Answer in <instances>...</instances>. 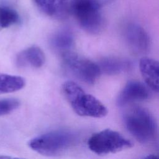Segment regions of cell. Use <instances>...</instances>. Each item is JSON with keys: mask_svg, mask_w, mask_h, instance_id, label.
Instances as JSON below:
<instances>
[{"mask_svg": "<svg viewBox=\"0 0 159 159\" xmlns=\"http://www.w3.org/2000/svg\"><path fill=\"white\" fill-rule=\"evenodd\" d=\"M45 58L42 50L37 46L29 47L20 52L16 57V65L19 68L27 66L39 68L45 63Z\"/></svg>", "mask_w": 159, "mask_h": 159, "instance_id": "30bf717a", "label": "cell"}, {"mask_svg": "<svg viewBox=\"0 0 159 159\" xmlns=\"http://www.w3.org/2000/svg\"><path fill=\"white\" fill-rule=\"evenodd\" d=\"M17 12L9 7L0 6V31L19 22Z\"/></svg>", "mask_w": 159, "mask_h": 159, "instance_id": "9a60e30c", "label": "cell"}, {"mask_svg": "<svg viewBox=\"0 0 159 159\" xmlns=\"http://www.w3.org/2000/svg\"><path fill=\"white\" fill-rule=\"evenodd\" d=\"M25 84V81L21 76L0 73V94L17 91L22 89Z\"/></svg>", "mask_w": 159, "mask_h": 159, "instance_id": "5bb4252c", "label": "cell"}, {"mask_svg": "<svg viewBox=\"0 0 159 159\" xmlns=\"http://www.w3.org/2000/svg\"><path fill=\"white\" fill-rule=\"evenodd\" d=\"M62 60L73 75L87 84H94L101 73L98 63L75 52H63Z\"/></svg>", "mask_w": 159, "mask_h": 159, "instance_id": "8992f818", "label": "cell"}, {"mask_svg": "<svg viewBox=\"0 0 159 159\" xmlns=\"http://www.w3.org/2000/svg\"><path fill=\"white\" fill-rule=\"evenodd\" d=\"M124 122L128 132L140 143L146 144L155 139L157 123L147 109L140 106L130 108L124 114Z\"/></svg>", "mask_w": 159, "mask_h": 159, "instance_id": "7a4b0ae2", "label": "cell"}, {"mask_svg": "<svg viewBox=\"0 0 159 159\" xmlns=\"http://www.w3.org/2000/svg\"><path fill=\"white\" fill-rule=\"evenodd\" d=\"M124 38L129 48L135 53H145L150 46L147 32L140 25L130 23L124 29Z\"/></svg>", "mask_w": 159, "mask_h": 159, "instance_id": "52a82bcc", "label": "cell"}, {"mask_svg": "<svg viewBox=\"0 0 159 159\" xmlns=\"http://www.w3.org/2000/svg\"><path fill=\"white\" fill-rule=\"evenodd\" d=\"M132 145L130 140L109 129L93 134L88 140L89 149L99 155L117 153L130 148Z\"/></svg>", "mask_w": 159, "mask_h": 159, "instance_id": "5b68a950", "label": "cell"}, {"mask_svg": "<svg viewBox=\"0 0 159 159\" xmlns=\"http://www.w3.org/2000/svg\"><path fill=\"white\" fill-rule=\"evenodd\" d=\"M101 73L108 75H115L129 71L132 67V63L125 58L116 57H107L98 63Z\"/></svg>", "mask_w": 159, "mask_h": 159, "instance_id": "7c38bea8", "label": "cell"}, {"mask_svg": "<svg viewBox=\"0 0 159 159\" xmlns=\"http://www.w3.org/2000/svg\"><path fill=\"white\" fill-rule=\"evenodd\" d=\"M62 91L65 98L78 115L95 118H101L107 115V107L96 98L86 93L74 81L65 82Z\"/></svg>", "mask_w": 159, "mask_h": 159, "instance_id": "6da1fadb", "label": "cell"}, {"mask_svg": "<svg viewBox=\"0 0 159 159\" xmlns=\"http://www.w3.org/2000/svg\"><path fill=\"white\" fill-rule=\"evenodd\" d=\"M76 140V136L73 132L58 130L34 137L29 140L28 145L32 150L40 154L53 156L71 147Z\"/></svg>", "mask_w": 159, "mask_h": 159, "instance_id": "3957f363", "label": "cell"}, {"mask_svg": "<svg viewBox=\"0 0 159 159\" xmlns=\"http://www.w3.org/2000/svg\"><path fill=\"white\" fill-rule=\"evenodd\" d=\"M20 101L16 98L0 99V117L10 114L20 106Z\"/></svg>", "mask_w": 159, "mask_h": 159, "instance_id": "2e32d148", "label": "cell"}, {"mask_svg": "<svg viewBox=\"0 0 159 159\" xmlns=\"http://www.w3.org/2000/svg\"><path fill=\"white\" fill-rule=\"evenodd\" d=\"M9 158V157L6 156H0V158Z\"/></svg>", "mask_w": 159, "mask_h": 159, "instance_id": "e0dca14e", "label": "cell"}, {"mask_svg": "<svg viewBox=\"0 0 159 159\" xmlns=\"http://www.w3.org/2000/svg\"><path fill=\"white\" fill-rule=\"evenodd\" d=\"M140 71L147 86L155 93L158 92V62L149 57H143L139 63Z\"/></svg>", "mask_w": 159, "mask_h": 159, "instance_id": "8fae6325", "label": "cell"}, {"mask_svg": "<svg viewBox=\"0 0 159 159\" xmlns=\"http://www.w3.org/2000/svg\"><path fill=\"white\" fill-rule=\"evenodd\" d=\"M32 1L40 12L55 19H63L70 13V0Z\"/></svg>", "mask_w": 159, "mask_h": 159, "instance_id": "9c48e42d", "label": "cell"}, {"mask_svg": "<svg viewBox=\"0 0 159 159\" xmlns=\"http://www.w3.org/2000/svg\"><path fill=\"white\" fill-rule=\"evenodd\" d=\"M101 8L98 0H70V12L80 27L89 34H99L103 28Z\"/></svg>", "mask_w": 159, "mask_h": 159, "instance_id": "277c9868", "label": "cell"}, {"mask_svg": "<svg viewBox=\"0 0 159 159\" xmlns=\"http://www.w3.org/2000/svg\"><path fill=\"white\" fill-rule=\"evenodd\" d=\"M74 43V36L71 30L66 29L56 32L50 39L51 45L56 50L63 52L70 49Z\"/></svg>", "mask_w": 159, "mask_h": 159, "instance_id": "4fadbf2b", "label": "cell"}, {"mask_svg": "<svg viewBox=\"0 0 159 159\" xmlns=\"http://www.w3.org/2000/svg\"><path fill=\"white\" fill-rule=\"evenodd\" d=\"M150 96L148 87L142 83L132 80L129 81L121 90L117 98V104L124 107L135 101H143Z\"/></svg>", "mask_w": 159, "mask_h": 159, "instance_id": "ba28073f", "label": "cell"}]
</instances>
